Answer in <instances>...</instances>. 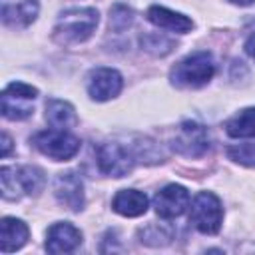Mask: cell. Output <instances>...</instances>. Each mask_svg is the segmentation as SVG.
<instances>
[{"label": "cell", "mask_w": 255, "mask_h": 255, "mask_svg": "<svg viewBox=\"0 0 255 255\" xmlns=\"http://www.w3.org/2000/svg\"><path fill=\"white\" fill-rule=\"evenodd\" d=\"M173 149L187 157H199L209 149V131L197 122H183L173 137Z\"/></svg>", "instance_id": "8"}, {"label": "cell", "mask_w": 255, "mask_h": 255, "mask_svg": "<svg viewBox=\"0 0 255 255\" xmlns=\"http://www.w3.org/2000/svg\"><path fill=\"white\" fill-rule=\"evenodd\" d=\"M30 237V229L22 219L16 217H2L0 221V249L2 253L18 251L26 245Z\"/></svg>", "instance_id": "15"}, {"label": "cell", "mask_w": 255, "mask_h": 255, "mask_svg": "<svg viewBox=\"0 0 255 255\" xmlns=\"http://www.w3.org/2000/svg\"><path fill=\"white\" fill-rule=\"evenodd\" d=\"M38 90L24 82H12L2 92V116L6 120H26L34 114Z\"/></svg>", "instance_id": "7"}, {"label": "cell", "mask_w": 255, "mask_h": 255, "mask_svg": "<svg viewBox=\"0 0 255 255\" xmlns=\"http://www.w3.org/2000/svg\"><path fill=\"white\" fill-rule=\"evenodd\" d=\"M0 183H2L4 199H18L22 195H38L44 189L46 177L44 171L34 165H22V167L2 165Z\"/></svg>", "instance_id": "2"}, {"label": "cell", "mask_w": 255, "mask_h": 255, "mask_svg": "<svg viewBox=\"0 0 255 255\" xmlns=\"http://www.w3.org/2000/svg\"><path fill=\"white\" fill-rule=\"evenodd\" d=\"M38 0H0L2 24L8 28H26L38 16Z\"/></svg>", "instance_id": "12"}, {"label": "cell", "mask_w": 255, "mask_h": 255, "mask_svg": "<svg viewBox=\"0 0 255 255\" xmlns=\"http://www.w3.org/2000/svg\"><path fill=\"white\" fill-rule=\"evenodd\" d=\"M145 18L161 28V30H169V32H177V34H187L191 28H193V22L191 18L179 14V12H173L165 6H149L147 12H145Z\"/></svg>", "instance_id": "14"}, {"label": "cell", "mask_w": 255, "mask_h": 255, "mask_svg": "<svg viewBox=\"0 0 255 255\" xmlns=\"http://www.w3.org/2000/svg\"><path fill=\"white\" fill-rule=\"evenodd\" d=\"M133 24V10L126 4H114L110 10V28L114 32H122Z\"/></svg>", "instance_id": "20"}, {"label": "cell", "mask_w": 255, "mask_h": 255, "mask_svg": "<svg viewBox=\"0 0 255 255\" xmlns=\"http://www.w3.org/2000/svg\"><path fill=\"white\" fill-rule=\"evenodd\" d=\"M189 219L197 231L205 235H215L221 229L223 221V207L219 197L211 191H199L191 201Z\"/></svg>", "instance_id": "6"}, {"label": "cell", "mask_w": 255, "mask_h": 255, "mask_svg": "<svg viewBox=\"0 0 255 255\" xmlns=\"http://www.w3.org/2000/svg\"><path fill=\"white\" fill-rule=\"evenodd\" d=\"M112 209L124 217H139L147 211V197L137 189H122L114 195Z\"/></svg>", "instance_id": "16"}, {"label": "cell", "mask_w": 255, "mask_h": 255, "mask_svg": "<svg viewBox=\"0 0 255 255\" xmlns=\"http://www.w3.org/2000/svg\"><path fill=\"white\" fill-rule=\"evenodd\" d=\"M139 161L135 145H126L120 141H104L98 145V167L102 173L110 177H124L128 175L133 165Z\"/></svg>", "instance_id": "4"}, {"label": "cell", "mask_w": 255, "mask_h": 255, "mask_svg": "<svg viewBox=\"0 0 255 255\" xmlns=\"http://www.w3.org/2000/svg\"><path fill=\"white\" fill-rule=\"evenodd\" d=\"M88 94L96 102H108L116 98L124 88V78L114 68H96L88 74L86 80Z\"/></svg>", "instance_id": "9"}, {"label": "cell", "mask_w": 255, "mask_h": 255, "mask_svg": "<svg viewBox=\"0 0 255 255\" xmlns=\"http://www.w3.org/2000/svg\"><path fill=\"white\" fill-rule=\"evenodd\" d=\"M227 155L235 163H241V165H247V167H255V141L229 145L227 147Z\"/></svg>", "instance_id": "21"}, {"label": "cell", "mask_w": 255, "mask_h": 255, "mask_svg": "<svg viewBox=\"0 0 255 255\" xmlns=\"http://www.w3.org/2000/svg\"><path fill=\"white\" fill-rule=\"evenodd\" d=\"M32 143L38 151H42L44 155H48L56 161L72 159L80 151V139L74 133H70L66 129H58V128L38 131L32 137Z\"/></svg>", "instance_id": "5"}, {"label": "cell", "mask_w": 255, "mask_h": 255, "mask_svg": "<svg viewBox=\"0 0 255 255\" xmlns=\"http://www.w3.org/2000/svg\"><path fill=\"white\" fill-rule=\"evenodd\" d=\"M231 4H237V6H249V4H253L255 0H229Z\"/></svg>", "instance_id": "24"}, {"label": "cell", "mask_w": 255, "mask_h": 255, "mask_svg": "<svg viewBox=\"0 0 255 255\" xmlns=\"http://www.w3.org/2000/svg\"><path fill=\"white\" fill-rule=\"evenodd\" d=\"M225 131L231 137H255V108H245L225 122Z\"/></svg>", "instance_id": "18"}, {"label": "cell", "mask_w": 255, "mask_h": 255, "mask_svg": "<svg viewBox=\"0 0 255 255\" xmlns=\"http://www.w3.org/2000/svg\"><path fill=\"white\" fill-rule=\"evenodd\" d=\"M245 52L255 60V34H251V36L247 38V42H245Z\"/></svg>", "instance_id": "22"}, {"label": "cell", "mask_w": 255, "mask_h": 255, "mask_svg": "<svg viewBox=\"0 0 255 255\" xmlns=\"http://www.w3.org/2000/svg\"><path fill=\"white\" fill-rule=\"evenodd\" d=\"M12 141H10V137H8V133H2V157H6L8 153H10V145Z\"/></svg>", "instance_id": "23"}, {"label": "cell", "mask_w": 255, "mask_h": 255, "mask_svg": "<svg viewBox=\"0 0 255 255\" xmlns=\"http://www.w3.org/2000/svg\"><path fill=\"white\" fill-rule=\"evenodd\" d=\"M100 14L96 8H70L64 10L54 26V36L62 44H80L86 42L96 26H98Z\"/></svg>", "instance_id": "1"}, {"label": "cell", "mask_w": 255, "mask_h": 255, "mask_svg": "<svg viewBox=\"0 0 255 255\" xmlns=\"http://www.w3.org/2000/svg\"><path fill=\"white\" fill-rule=\"evenodd\" d=\"M46 122L52 128L58 129H68L78 124V116L72 104L64 100H48L46 102Z\"/></svg>", "instance_id": "17"}, {"label": "cell", "mask_w": 255, "mask_h": 255, "mask_svg": "<svg viewBox=\"0 0 255 255\" xmlns=\"http://www.w3.org/2000/svg\"><path fill=\"white\" fill-rule=\"evenodd\" d=\"M213 74H215V62L211 54L195 52L171 68L169 80L177 88H201L213 78Z\"/></svg>", "instance_id": "3"}, {"label": "cell", "mask_w": 255, "mask_h": 255, "mask_svg": "<svg viewBox=\"0 0 255 255\" xmlns=\"http://www.w3.org/2000/svg\"><path fill=\"white\" fill-rule=\"evenodd\" d=\"M141 48L145 50V52H149V54H153V56H165V54H169L171 50H173V40H169V38H165L163 34H145V36H141Z\"/></svg>", "instance_id": "19"}, {"label": "cell", "mask_w": 255, "mask_h": 255, "mask_svg": "<svg viewBox=\"0 0 255 255\" xmlns=\"http://www.w3.org/2000/svg\"><path fill=\"white\" fill-rule=\"evenodd\" d=\"M82 243V231L68 221H58L48 229L46 251L48 253H70Z\"/></svg>", "instance_id": "13"}, {"label": "cell", "mask_w": 255, "mask_h": 255, "mask_svg": "<svg viewBox=\"0 0 255 255\" xmlns=\"http://www.w3.org/2000/svg\"><path fill=\"white\" fill-rule=\"evenodd\" d=\"M54 195L70 211H80L84 207V181H82V177L76 171L58 173V177L54 181Z\"/></svg>", "instance_id": "11"}, {"label": "cell", "mask_w": 255, "mask_h": 255, "mask_svg": "<svg viewBox=\"0 0 255 255\" xmlns=\"http://www.w3.org/2000/svg\"><path fill=\"white\" fill-rule=\"evenodd\" d=\"M189 191L183 185L177 183H169L163 189H159L153 197V207L155 213L163 219H173L185 213V209L189 207Z\"/></svg>", "instance_id": "10"}]
</instances>
